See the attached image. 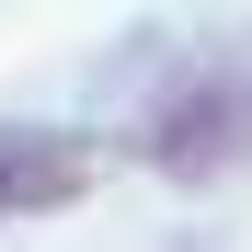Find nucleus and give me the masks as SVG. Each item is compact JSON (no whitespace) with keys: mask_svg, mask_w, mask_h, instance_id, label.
Masks as SVG:
<instances>
[{"mask_svg":"<svg viewBox=\"0 0 252 252\" xmlns=\"http://www.w3.org/2000/svg\"><path fill=\"white\" fill-rule=\"evenodd\" d=\"M138 160L160 184H218L252 160V69H206V80H172L149 115H138Z\"/></svg>","mask_w":252,"mask_h":252,"instance_id":"nucleus-1","label":"nucleus"},{"mask_svg":"<svg viewBox=\"0 0 252 252\" xmlns=\"http://www.w3.org/2000/svg\"><path fill=\"white\" fill-rule=\"evenodd\" d=\"M103 184V138L80 126H0V218H58Z\"/></svg>","mask_w":252,"mask_h":252,"instance_id":"nucleus-2","label":"nucleus"}]
</instances>
